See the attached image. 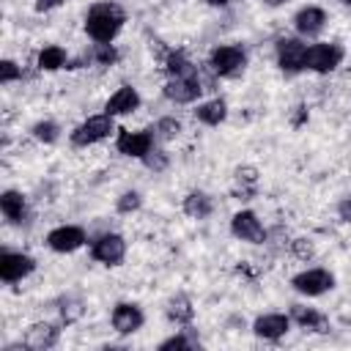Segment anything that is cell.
Returning <instances> with one entry per match:
<instances>
[{
	"label": "cell",
	"instance_id": "1",
	"mask_svg": "<svg viewBox=\"0 0 351 351\" xmlns=\"http://www.w3.org/2000/svg\"><path fill=\"white\" fill-rule=\"evenodd\" d=\"M126 22V14L121 5L115 3H93L88 16H85V33L96 41V44H110L121 27Z\"/></svg>",
	"mask_w": 351,
	"mask_h": 351
},
{
	"label": "cell",
	"instance_id": "2",
	"mask_svg": "<svg viewBox=\"0 0 351 351\" xmlns=\"http://www.w3.org/2000/svg\"><path fill=\"white\" fill-rule=\"evenodd\" d=\"M208 66H211V71L217 77H233V74H239L247 66V52L239 44L214 47L211 55H208Z\"/></svg>",
	"mask_w": 351,
	"mask_h": 351
},
{
	"label": "cell",
	"instance_id": "3",
	"mask_svg": "<svg viewBox=\"0 0 351 351\" xmlns=\"http://www.w3.org/2000/svg\"><path fill=\"white\" fill-rule=\"evenodd\" d=\"M343 47L340 44H310L307 47V55H304V69L315 71V74H329L335 71L340 63H343Z\"/></svg>",
	"mask_w": 351,
	"mask_h": 351
},
{
	"label": "cell",
	"instance_id": "4",
	"mask_svg": "<svg viewBox=\"0 0 351 351\" xmlns=\"http://www.w3.org/2000/svg\"><path fill=\"white\" fill-rule=\"evenodd\" d=\"M110 132H112V115H107V112L104 115H90L80 126H74L71 143L80 145V148H88V145H96L104 137H110Z\"/></svg>",
	"mask_w": 351,
	"mask_h": 351
},
{
	"label": "cell",
	"instance_id": "5",
	"mask_svg": "<svg viewBox=\"0 0 351 351\" xmlns=\"http://www.w3.org/2000/svg\"><path fill=\"white\" fill-rule=\"evenodd\" d=\"M291 285H293V291H299L304 296H321L335 288V274L326 269H304L291 277Z\"/></svg>",
	"mask_w": 351,
	"mask_h": 351
},
{
	"label": "cell",
	"instance_id": "6",
	"mask_svg": "<svg viewBox=\"0 0 351 351\" xmlns=\"http://www.w3.org/2000/svg\"><path fill=\"white\" fill-rule=\"evenodd\" d=\"M90 258L104 266H118L126 258V241L118 233H101L90 244Z\"/></svg>",
	"mask_w": 351,
	"mask_h": 351
},
{
	"label": "cell",
	"instance_id": "7",
	"mask_svg": "<svg viewBox=\"0 0 351 351\" xmlns=\"http://www.w3.org/2000/svg\"><path fill=\"white\" fill-rule=\"evenodd\" d=\"M304 55H307V44L302 38H280L277 41V66L285 74L304 71Z\"/></svg>",
	"mask_w": 351,
	"mask_h": 351
},
{
	"label": "cell",
	"instance_id": "8",
	"mask_svg": "<svg viewBox=\"0 0 351 351\" xmlns=\"http://www.w3.org/2000/svg\"><path fill=\"white\" fill-rule=\"evenodd\" d=\"M200 93H203V82L195 71L184 74V77H170L167 85H165V96L176 104H192Z\"/></svg>",
	"mask_w": 351,
	"mask_h": 351
},
{
	"label": "cell",
	"instance_id": "9",
	"mask_svg": "<svg viewBox=\"0 0 351 351\" xmlns=\"http://www.w3.org/2000/svg\"><path fill=\"white\" fill-rule=\"evenodd\" d=\"M230 230H233L236 239L250 241V244H263V241H266V228H263V222L258 219L255 211H247V208L233 214V219H230Z\"/></svg>",
	"mask_w": 351,
	"mask_h": 351
},
{
	"label": "cell",
	"instance_id": "10",
	"mask_svg": "<svg viewBox=\"0 0 351 351\" xmlns=\"http://www.w3.org/2000/svg\"><path fill=\"white\" fill-rule=\"evenodd\" d=\"M154 132H132V129H121L118 137H115V148L118 154L123 156H134V159H143L151 148H154Z\"/></svg>",
	"mask_w": 351,
	"mask_h": 351
},
{
	"label": "cell",
	"instance_id": "11",
	"mask_svg": "<svg viewBox=\"0 0 351 351\" xmlns=\"http://www.w3.org/2000/svg\"><path fill=\"white\" fill-rule=\"evenodd\" d=\"M85 241H88V236H85V230H82L80 225H58V228H52V230L47 233L49 250L63 252V255L80 250Z\"/></svg>",
	"mask_w": 351,
	"mask_h": 351
},
{
	"label": "cell",
	"instance_id": "12",
	"mask_svg": "<svg viewBox=\"0 0 351 351\" xmlns=\"http://www.w3.org/2000/svg\"><path fill=\"white\" fill-rule=\"evenodd\" d=\"M36 261L25 252H3L0 255V280L3 282H19L27 274H33Z\"/></svg>",
	"mask_w": 351,
	"mask_h": 351
},
{
	"label": "cell",
	"instance_id": "13",
	"mask_svg": "<svg viewBox=\"0 0 351 351\" xmlns=\"http://www.w3.org/2000/svg\"><path fill=\"white\" fill-rule=\"evenodd\" d=\"M143 321H145L143 310L137 304H132V302H118L112 307V329L118 335H134L143 326Z\"/></svg>",
	"mask_w": 351,
	"mask_h": 351
},
{
	"label": "cell",
	"instance_id": "14",
	"mask_svg": "<svg viewBox=\"0 0 351 351\" xmlns=\"http://www.w3.org/2000/svg\"><path fill=\"white\" fill-rule=\"evenodd\" d=\"M58 340H60V329L47 321H38V324L27 326V332H25V346L30 351H49L58 346Z\"/></svg>",
	"mask_w": 351,
	"mask_h": 351
},
{
	"label": "cell",
	"instance_id": "15",
	"mask_svg": "<svg viewBox=\"0 0 351 351\" xmlns=\"http://www.w3.org/2000/svg\"><path fill=\"white\" fill-rule=\"evenodd\" d=\"M326 25V11L321 5H304L293 14V27L299 36H318Z\"/></svg>",
	"mask_w": 351,
	"mask_h": 351
},
{
	"label": "cell",
	"instance_id": "16",
	"mask_svg": "<svg viewBox=\"0 0 351 351\" xmlns=\"http://www.w3.org/2000/svg\"><path fill=\"white\" fill-rule=\"evenodd\" d=\"M288 329H291V315H282V313L258 315L255 324H252V332L258 337H263V340H280Z\"/></svg>",
	"mask_w": 351,
	"mask_h": 351
},
{
	"label": "cell",
	"instance_id": "17",
	"mask_svg": "<svg viewBox=\"0 0 351 351\" xmlns=\"http://www.w3.org/2000/svg\"><path fill=\"white\" fill-rule=\"evenodd\" d=\"M140 107V93H137V88H132V85H121L110 99H107V104H104V112L107 115H129V112H134Z\"/></svg>",
	"mask_w": 351,
	"mask_h": 351
},
{
	"label": "cell",
	"instance_id": "18",
	"mask_svg": "<svg viewBox=\"0 0 351 351\" xmlns=\"http://www.w3.org/2000/svg\"><path fill=\"white\" fill-rule=\"evenodd\" d=\"M0 211H3V217L11 225H19L27 217V200H25V195L16 192V189H5L0 195Z\"/></svg>",
	"mask_w": 351,
	"mask_h": 351
},
{
	"label": "cell",
	"instance_id": "19",
	"mask_svg": "<svg viewBox=\"0 0 351 351\" xmlns=\"http://www.w3.org/2000/svg\"><path fill=\"white\" fill-rule=\"evenodd\" d=\"M291 321L304 326V329H313V332H326V315L313 310V307H304V304H293L291 307Z\"/></svg>",
	"mask_w": 351,
	"mask_h": 351
},
{
	"label": "cell",
	"instance_id": "20",
	"mask_svg": "<svg viewBox=\"0 0 351 351\" xmlns=\"http://www.w3.org/2000/svg\"><path fill=\"white\" fill-rule=\"evenodd\" d=\"M195 118L206 126H219L225 118H228V104L225 99H211V101H203L197 110H195Z\"/></svg>",
	"mask_w": 351,
	"mask_h": 351
},
{
	"label": "cell",
	"instance_id": "21",
	"mask_svg": "<svg viewBox=\"0 0 351 351\" xmlns=\"http://www.w3.org/2000/svg\"><path fill=\"white\" fill-rule=\"evenodd\" d=\"M214 211V200L206 195V192H189L184 197V214L192 217V219H206L211 217Z\"/></svg>",
	"mask_w": 351,
	"mask_h": 351
},
{
	"label": "cell",
	"instance_id": "22",
	"mask_svg": "<svg viewBox=\"0 0 351 351\" xmlns=\"http://www.w3.org/2000/svg\"><path fill=\"white\" fill-rule=\"evenodd\" d=\"M167 318L173 321V324H181V326H186L189 321H192V315H195V307H192V302H189V296H184V293H176L170 302H167Z\"/></svg>",
	"mask_w": 351,
	"mask_h": 351
},
{
	"label": "cell",
	"instance_id": "23",
	"mask_svg": "<svg viewBox=\"0 0 351 351\" xmlns=\"http://www.w3.org/2000/svg\"><path fill=\"white\" fill-rule=\"evenodd\" d=\"M165 71H167V77H184V74L195 71V63L186 58L184 49H170L165 55Z\"/></svg>",
	"mask_w": 351,
	"mask_h": 351
},
{
	"label": "cell",
	"instance_id": "24",
	"mask_svg": "<svg viewBox=\"0 0 351 351\" xmlns=\"http://www.w3.org/2000/svg\"><path fill=\"white\" fill-rule=\"evenodd\" d=\"M66 49L63 47H58V44H49V47H44L41 52H38V69L41 71H58V69H63L66 66Z\"/></svg>",
	"mask_w": 351,
	"mask_h": 351
},
{
	"label": "cell",
	"instance_id": "25",
	"mask_svg": "<svg viewBox=\"0 0 351 351\" xmlns=\"http://www.w3.org/2000/svg\"><path fill=\"white\" fill-rule=\"evenodd\" d=\"M255 184H258V173L255 167H239L236 170V197L239 200H250L255 195Z\"/></svg>",
	"mask_w": 351,
	"mask_h": 351
},
{
	"label": "cell",
	"instance_id": "26",
	"mask_svg": "<svg viewBox=\"0 0 351 351\" xmlns=\"http://www.w3.org/2000/svg\"><path fill=\"white\" fill-rule=\"evenodd\" d=\"M30 134L38 140V143H55L58 137H60V126L55 123V121H36L33 126H30Z\"/></svg>",
	"mask_w": 351,
	"mask_h": 351
},
{
	"label": "cell",
	"instance_id": "27",
	"mask_svg": "<svg viewBox=\"0 0 351 351\" xmlns=\"http://www.w3.org/2000/svg\"><path fill=\"white\" fill-rule=\"evenodd\" d=\"M151 132H154L156 140H176L181 134V121H176V118H159Z\"/></svg>",
	"mask_w": 351,
	"mask_h": 351
},
{
	"label": "cell",
	"instance_id": "28",
	"mask_svg": "<svg viewBox=\"0 0 351 351\" xmlns=\"http://www.w3.org/2000/svg\"><path fill=\"white\" fill-rule=\"evenodd\" d=\"M80 315H82V302L80 299H74V296L60 299V321L63 324H74Z\"/></svg>",
	"mask_w": 351,
	"mask_h": 351
},
{
	"label": "cell",
	"instance_id": "29",
	"mask_svg": "<svg viewBox=\"0 0 351 351\" xmlns=\"http://www.w3.org/2000/svg\"><path fill=\"white\" fill-rule=\"evenodd\" d=\"M195 346H197V340L186 337V329H181L178 335H173V337L162 340V343H159V351H173V348H195Z\"/></svg>",
	"mask_w": 351,
	"mask_h": 351
},
{
	"label": "cell",
	"instance_id": "30",
	"mask_svg": "<svg viewBox=\"0 0 351 351\" xmlns=\"http://www.w3.org/2000/svg\"><path fill=\"white\" fill-rule=\"evenodd\" d=\"M93 60H96L99 66H112V63L118 60V52H115L112 44H96V49H93Z\"/></svg>",
	"mask_w": 351,
	"mask_h": 351
},
{
	"label": "cell",
	"instance_id": "31",
	"mask_svg": "<svg viewBox=\"0 0 351 351\" xmlns=\"http://www.w3.org/2000/svg\"><path fill=\"white\" fill-rule=\"evenodd\" d=\"M143 162H145V167H151L154 173H162V170L167 167V154H165L162 148H151V151L143 156Z\"/></svg>",
	"mask_w": 351,
	"mask_h": 351
},
{
	"label": "cell",
	"instance_id": "32",
	"mask_svg": "<svg viewBox=\"0 0 351 351\" xmlns=\"http://www.w3.org/2000/svg\"><path fill=\"white\" fill-rule=\"evenodd\" d=\"M140 203H143L140 192H123V195L118 197L115 208H118L121 214H132V211H137V208H140Z\"/></svg>",
	"mask_w": 351,
	"mask_h": 351
},
{
	"label": "cell",
	"instance_id": "33",
	"mask_svg": "<svg viewBox=\"0 0 351 351\" xmlns=\"http://www.w3.org/2000/svg\"><path fill=\"white\" fill-rule=\"evenodd\" d=\"M291 250H293V255L302 258V261H310V258L315 255V244H313L310 239H293V241H291Z\"/></svg>",
	"mask_w": 351,
	"mask_h": 351
},
{
	"label": "cell",
	"instance_id": "34",
	"mask_svg": "<svg viewBox=\"0 0 351 351\" xmlns=\"http://www.w3.org/2000/svg\"><path fill=\"white\" fill-rule=\"evenodd\" d=\"M19 77H22V69H19L14 60H3V63H0V82H3V85L14 82V80H19Z\"/></svg>",
	"mask_w": 351,
	"mask_h": 351
},
{
	"label": "cell",
	"instance_id": "35",
	"mask_svg": "<svg viewBox=\"0 0 351 351\" xmlns=\"http://www.w3.org/2000/svg\"><path fill=\"white\" fill-rule=\"evenodd\" d=\"M337 217H340L343 222H351V197H343V200L337 203Z\"/></svg>",
	"mask_w": 351,
	"mask_h": 351
},
{
	"label": "cell",
	"instance_id": "36",
	"mask_svg": "<svg viewBox=\"0 0 351 351\" xmlns=\"http://www.w3.org/2000/svg\"><path fill=\"white\" fill-rule=\"evenodd\" d=\"M66 0H36V11H52L58 5H63Z\"/></svg>",
	"mask_w": 351,
	"mask_h": 351
},
{
	"label": "cell",
	"instance_id": "37",
	"mask_svg": "<svg viewBox=\"0 0 351 351\" xmlns=\"http://www.w3.org/2000/svg\"><path fill=\"white\" fill-rule=\"evenodd\" d=\"M203 3H206V5H214V8H225L230 0H203Z\"/></svg>",
	"mask_w": 351,
	"mask_h": 351
},
{
	"label": "cell",
	"instance_id": "38",
	"mask_svg": "<svg viewBox=\"0 0 351 351\" xmlns=\"http://www.w3.org/2000/svg\"><path fill=\"white\" fill-rule=\"evenodd\" d=\"M263 3H266V5H282L285 0H263Z\"/></svg>",
	"mask_w": 351,
	"mask_h": 351
},
{
	"label": "cell",
	"instance_id": "39",
	"mask_svg": "<svg viewBox=\"0 0 351 351\" xmlns=\"http://www.w3.org/2000/svg\"><path fill=\"white\" fill-rule=\"evenodd\" d=\"M343 3H346V5H351V0H343Z\"/></svg>",
	"mask_w": 351,
	"mask_h": 351
}]
</instances>
